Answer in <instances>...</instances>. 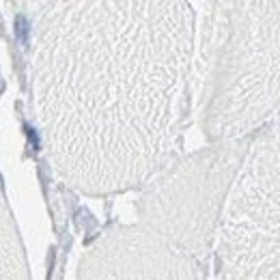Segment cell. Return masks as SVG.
Masks as SVG:
<instances>
[{
  "instance_id": "cell-1",
  "label": "cell",
  "mask_w": 280,
  "mask_h": 280,
  "mask_svg": "<svg viewBox=\"0 0 280 280\" xmlns=\"http://www.w3.org/2000/svg\"><path fill=\"white\" fill-rule=\"evenodd\" d=\"M58 162L91 192L149 177L179 147L188 112L185 0H71L58 17Z\"/></svg>"
},
{
  "instance_id": "cell-2",
  "label": "cell",
  "mask_w": 280,
  "mask_h": 280,
  "mask_svg": "<svg viewBox=\"0 0 280 280\" xmlns=\"http://www.w3.org/2000/svg\"><path fill=\"white\" fill-rule=\"evenodd\" d=\"M203 117L213 138L280 112V0H216L203 35Z\"/></svg>"
},
{
  "instance_id": "cell-3",
  "label": "cell",
  "mask_w": 280,
  "mask_h": 280,
  "mask_svg": "<svg viewBox=\"0 0 280 280\" xmlns=\"http://www.w3.org/2000/svg\"><path fill=\"white\" fill-rule=\"evenodd\" d=\"M226 278H280V117L246 153L218 233Z\"/></svg>"
}]
</instances>
